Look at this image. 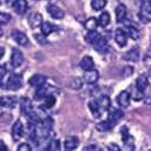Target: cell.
<instances>
[{
  "instance_id": "cell-1",
  "label": "cell",
  "mask_w": 151,
  "mask_h": 151,
  "mask_svg": "<svg viewBox=\"0 0 151 151\" xmlns=\"http://www.w3.org/2000/svg\"><path fill=\"white\" fill-rule=\"evenodd\" d=\"M139 20L143 24L151 21V1L150 0H143L140 2V8L138 13Z\"/></svg>"
},
{
  "instance_id": "cell-2",
  "label": "cell",
  "mask_w": 151,
  "mask_h": 151,
  "mask_svg": "<svg viewBox=\"0 0 151 151\" xmlns=\"http://www.w3.org/2000/svg\"><path fill=\"white\" fill-rule=\"evenodd\" d=\"M22 85V79L20 77V74L17 73H12L6 83V88L11 90V91H18Z\"/></svg>"
},
{
  "instance_id": "cell-3",
  "label": "cell",
  "mask_w": 151,
  "mask_h": 151,
  "mask_svg": "<svg viewBox=\"0 0 151 151\" xmlns=\"http://www.w3.org/2000/svg\"><path fill=\"white\" fill-rule=\"evenodd\" d=\"M12 38H13V40L18 44V45H20V46H27L28 44H29V40H28V37L24 33V32H21V31H19V29H14V31H12Z\"/></svg>"
},
{
  "instance_id": "cell-4",
  "label": "cell",
  "mask_w": 151,
  "mask_h": 151,
  "mask_svg": "<svg viewBox=\"0 0 151 151\" xmlns=\"http://www.w3.org/2000/svg\"><path fill=\"white\" fill-rule=\"evenodd\" d=\"M24 63V54L18 48H13L12 53H11V64L14 68L21 66V64Z\"/></svg>"
},
{
  "instance_id": "cell-5",
  "label": "cell",
  "mask_w": 151,
  "mask_h": 151,
  "mask_svg": "<svg viewBox=\"0 0 151 151\" xmlns=\"http://www.w3.org/2000/svg\"><path fill=\"white\" fill-rule=\"evenodd\" d=\"M22 134H24V125H22L21 120L18 119V120H15V123L12 126V138H13V140L18 142L22 137Z\"/></svg>"
},
{
  "instance_id": "cell-6",
  "label": "cell",
  "mask_w": 151,
  "mask_h": 151,
  "mask_svg": "<svg viewBox=\"0 0 151 151\" xmlns=\"http://www.w3.org/2000/svg\"><path fill=\"white\" fill-rule=\"evenodd\" d=\"M46 9H47L48 14L52 18H54V19H63L64 15H65L64 11L60 7H58L57 5H54V4H48L47 7H46Z\"/></svg>"
},
{
  "instance_id": "cell-7",
  "label": "cell",
  "mask_w": 151,
  "mask_h": 151,
  "mask_svg": "<svg viewBox=\"0 0 151 151\" xmlns=\"http://www.w3.org/2000/svg\"><path fill=\"white\" fill-rule=\"evenodd\" d=\"M99 79V72L94 68H91V70H87L85 71L84 73V81L87 83L88 85H92L94 83H97Z\"/></svg>"
},
{
  "instance_id": "cell-8",
  "label": "cell",
  "mask_w": 151,
  "mask_h": 151,
  "mask_svg": "<svg viewBox=\"0 0 151 151\" xmlns=\"http://www.w3.org/2000/svg\"><path fill=\"white\" fill-rule=\"evenodd\" d=\"M139 47H132L131 50H129L126 53L123 54V59L126 61H131V63H136L139 60Z\"/></svg>"
},
{
  "instance_id": "cell-9",
  "label": "cell",
  "mask_w": 151,
  "mask_h": 151,
  "mask_svg": "<svg viewBox=\"0 0 151 151\" xmlns=\"http://www.w3.org/2000/svg\"><path fill=\"white\" fill-rule=\"evenodd\" d=\"M46 81H47L46 76H44V74H39V73L33 74V76L28 79V84H29V86H32V87L41 86V85L46 84Z\"/></svg>"
},
{
  "instance_id": "cell-10",
  "label": "cell",
  "mask_w": 151,
  "mask_h": 151,
  "mask_svg": "<svg viewBox=\"0 0 151 151\" xmlns=\"http://www.w3.org/2000/svg\"><path fill=\"white\" fill-rule=\"evenodd\" d=\"M92 45H93L94 50H96L97 52H99V53H104V52H106L107 48H109V46H107V40H106L104 37H101V35H99Z\"/></svg>"
},
{
  "instance_id": "cell-11",
  "label": "cell",
  "mask_w": 151,
  "mask_h": 151,
  "mask_svg": "<svg viewBox=\"0 0 151 151\" xmlns=\"http://www.w3.org/2000/svg\"><path fill=\"white\" fill-rule=\"evenodd\" d=\"M130 99H131L130 92L129 91H122L117 96V104L120 107H127L130 105Z\"/></svg>"
},
{
  "instance_id": "cell-12",
  "label": "cell",
  "mask_w": 151,
  "mask_h": 151,
  "mask_svg": "<svg viewBox=\"0 0 151 151\" xmlns=\"http://www.w3.org/2000/svg\"><path fill=\"white\" fill-rule=\"evenodd\" d=\"M20 110H21V113L25 114L26 117L31 116L33 113V106H32V103L28 98H22L21 101H20Z\"/></svg>"
},
{
  "instance_id": "cell-13",
  "label": "cell",
  "mask_w": 151,
  "mask_h": 151,
  "mask_svg": "<svg viewBox=\"0 0 151 151\" xmlns=\"http://www.w3.org/2000/svg\"><path fill=\"white\" fill-rule=\"evenodd\" d=\"M114 40L118 44V46L124 47L127 42V35H126L125 31L122 29V28H117L116 32H114Z\"/></svg>"
},
{
  "instance_id": "cell-14",
  "label": "cell",
  "mask_w": 151,
  "mask_h": 151,
  "mask_svg": "<svg viewBox=\"0 0 151 151\" xmlns=\"http://www.w3.org/2000/svg\"><path fill=\"white\" fill-rule=\"evenodd\" d=\"M78 145H79V139L76 136H68L64 140V149L67 150V151L77 149Z\"/></svg>"
},
{
  "instance_id": "cell-15",
  "label": "cell",
  "mask_w": 151,
  "mask_h": 151,
  "mask_svg": "<svg viewBox=\"0 0 151 151\" xmlns=\"http://www.w3.org/2000/svg\"><path fill=\"white\" fill-rule=\"evenodd\" d=\"M123 116H124V113H123L122 110H119V109H114V110H111V111L109 112L107 120L114 126V124L118 123V120H120V119L123 118Z\"/></svg>"
},
{
  "instance_id": "cell-16",
  "label": "cell",
  "mask_w": 151,
  "mask_h": 151,
  "mask_svg": "<svg viewBox=\"0 0 151 151\" xmlns=\"http://www.w3.org/2000/svg\"><path fill=\"white\" fill-rule=\"evenodd\" d=\"M13 7H14V11L17 14L22 15L28 8V2H27V0H15L13 4Z\"/></svg>"
},
{
  "instance_id": "cell-17",
  "label": "cell",
  "mask_w": 151,
  "mask_h": 151,
  "mask_svg": "<svg viewBox=\"0 0 151 151\" xmlns=\"http://www.w3.org/2000/svg\"><path fill=\"white\" fill-rule=\"evenodd\" d=\"M126 15H127L126 6L124 4H119L116 7V19H117V22H123L126 19Z\"/></svg>"
},
{
  "instance_id": "cell-18",
  "label": "cell",
  "mask_w": 151,
  "mask_h": 151,
  "mask_svg": "<svg viewBox=\"0 0 151 151\" xmlns=\"http://www.w3.org/2000/svg\"><path fill=\"white\" fill-rule=\"evenodd\" d=\"M125 33H126L127 37H130V38L133 39V40H137V39H139V37H140L139 29H137L134 26H132V25L129 24V22H125Z\"/></svg>"
},
{
  "instance_id": "cell-19",
  "label": "cell",
  "mask_w": 151,
  "mask_h": 151,
  "mask_svg": "<svg viewBox=\"0 0 151 151\" xmlns=\"http://www.w3.org/2000/svg\"><path fill=\"white\" fill-rule=\"evenodd\" d=\"M17 104V99L11 96H4L0 97V105L5 109H13Z\"/></svg>"
},
{
  "instance_id": "cell-20",
  "label": "cell",
  "mask_w": 151,
  "mask_h": 151,
  "mask_svg": "<svg viewBox=\"0 0 151 151\" xmlns=\"http://www.w3.org/2000/svg\"><path fill=\"white\" fill-rule=\"evenodd\" d=\"M42 15L40 13H32L28 18V22L31 25V27L33 28H37V27H40V25L42 24Z\"/></svg>"
},
{
  "instance_id": "cell-21",
  "label": "cell",
  "mask_w": 151,
  "mask_h": 151,
  "mask_svg": "<svg viewBox=\"0 0 151 151\" xmlns=\"http://www.w3.org/2000/svg\"><path fill=\"white\" fill-rule=\"evenodd\" d=\"M80 67L84 70V71H87V70H91V68H94V60L91 55H85L81 58L80 60Z\"/></svg>"
},
{
  "instance_id": "cell-22",
  "label": "cell",
  "mask_w": 151,
  "mask_h": 151,
  "mask_svg": "<svg viewBox=\"0 0 151 151\" xmlns=\"http://www.w3.org/2000/svg\"><path fill=\"white\" fill-rule=\"evenodd\" d=\"M35 93H34V99L35 100H42L47 94H48V88H47V85L44 84L41 86H38L35 87Z\"/></svg>"
},
{
  "instance_id": "cell-23",
  "label": "cell",
  "mask_w": 151,
  "mask_h": 151,
  "mask_svg": "<svg viewBox=\"0 0 151 151\" xmlns=\"http://www.w3.org/2000/svg\"><path fill=\"white\" fill-rule=\"evenodd\" d=\"M147 85H149L147 77H146V76H144V74H140V76L137 78V80H136V87H137L139 91L144 92V91L146 90Z\"/></svg>"
},
{
  "instance_id": "cell-24",
  "label": "cell",
  "mask_w": 151,
  "mask_h": 151,
  "mask_svg": "<svg viewBox=\"0 0 151 151\" xmlns=\"http://www.w3.org/2000/svg\"><path fill=\"white\" fill-rule=\"evenodd\" d=\"M40 29H41V33L47 37L48 34H51V33H53L54 31H57V26L52 25L51 22L42 21V24L40 25Z\"/></svg>"
},
{
  "instance_id": "cell-25",
  "label": "cell",
  "mask_w": 151,
  "mask_h": 151,
  "mask_svg": "<svg viewBox=\"0 0 151 151\" xmlns=\"http://www.w3.org/2000/svg\"><path fill=\"white\" fill-rule=\"evenodd\" d=\"M97 101L99 104L100 111H107L110 109V106H111V100H110V98L107 96H101L99 98V100H97Z\"/></svg>"
},
{
  "instance_id": "cell-26",
  "label": "cell",
  "mask_w": 151,
  "mask_h": 151,
  "mask_svg": "<svg viewBox=\"0 0 151 151\" xmlns=\"http://www.w3.org/2000/svg\"><path fill=\"white\" fill-rule=\"evenodd\" d=\"M84 27L87 29V31H93L98 27V19L91 17L88 19H86V21L84 22Z\"/></svg>"
},
{
  "instance_id": "cell-27",
  "label": "cell",
  "mask_w": 151,
  "mask_h": 151,
  "mask_svg": "<svg viewBox=\"0 0 151 151\" xmlns=\"http://www.w3.org/2000/svg\"><path fill=\"white\" fill-rule=\"evenodd\" d=\"M112 127H113V125H112L109 120H103V122L98 123L97 126H96V129H97L99 132H107V131H110Z\"/></svg>"
},
{
  "instance_id": "cell-28",
  "label": "cell",
  "mask_w": 151,
  "mask_h": 151,
  "mask_svg": "<svg viewBox=\"0 0 151 151\" xmlns=\"http://www.w3.org/2000/svg\"><path fill=\"white\" fill-rule=\"evenodd\" d=\"M111 21V18H110V14L107 12H103L98 19V25H100L101 27H106Z\"/></svg>"
},
{
  "instance_id": "cell-29",
  "label": "cell",
  "mask_w": 151,
  "mask_h": 151,
  "mask_svg": "<svg viewBox=\"0 0 151 151\" xmlns=\"http://www.w3.org/2000/svg\"><path fill=\"white\" fill-rule=\"evenodd\" d=\"M68 87L70 88H73V90H79L83 87V80L78 77H74L72 78L70 81H68Z\"/></svg>"
},
{
  "instance_id": "cell-30",
  "label": "cell",
  "mask_w": 151,
  "mask_h": 151,
  "mask_svg": "<svg viewBox=\"0 0 151 151\" xmlns=\"http://www.w3.org/2000/svg\"><path fill=\"white\" fill-rule=\"evenodd\" d=\"M88 109L91 110V112L94 114V117H98L100 116V109H99V104L96 99L88 101Z\"/></svg>"
},
{
  "instance_id": "cell-31",
  "label": "cell",
  "mask_w": 151,
  "mask_h": 151,
  "mask_svg": "<svg viewBox=\"0 0 151 151\" xmlns=\"http://www.w3.org/2000/svg\"><path fill=\"white\" fill-rule=\"evenodd\" d=\"M106 6V0H92L91 1V7L94 11H101Z\"/></svg>"
},
{
  "instance_id": "cell-32",
  "label": "cell",
  "mask_w": 151,
  "mask_h": 151,
  "mask_svg": "<svg viewBox=\"0 0 151 151\" xmlns=\"http://www.w3.org/2000/svg\"><path fill=\"white\" fill-rule=\"evenodd\" d=\"M99 37V34H98V32L96 31V29H93V31H88L87 32V34L85 35V39H86V41L88 42V44H93L94 41H96V39Z\"/></svg>"
},
{
  "instance_id": "cell-33",
  "label": "cell",
  "mask_w": 151,
  "mask_h": 151,
  "mask_svg": "<svg viewBox=\"0 0 151 151\" xmlns=\"http://www.w3.org/2000/svg\"><path fill=\"white\" fill-rule=\"evenodd\" d=\"M54 104H55V97H54L53 94H47V96L44 98V105H45L46 107L51 109V107L54 106Z\"/></svg>"
},
{
  "instance_id": "cell-34",
  "label": "cell",
  "mask_w": 151,
  "mask_h": 151,
  "mask_svg": "<svg viewBox=\"0 0 151 151\" xmlns=\"http://www.w3.org/2000/svg\"><path fill=\"white\" fill-rule=\"evenodd\" d=\"M11 19H12L11 14H8V13H4V12L0 13V25H6V24H8Z\"/></svg>"
},
{
  "instance_id": "cell-35",
  "label": "cell",
  "mask_w": 151,
  "mask_h": 151,
  "mask_svg": "<svg viewBox=\"0 0 151 151\" xmlns=\"http://www.w3.org/2000/svg\"><path fill=\"white\" fill-rule=\"evenodd\" d=\"M130 94H131V93H130ZM143 96H144V92L139 91L137 87L133 88V92H132V94H131V97H132L134 100H142V99H143Z\"/></svg>"
},
{
  "instance_id": "cell-36",
  "label": "cell",
  "mask_w": 151,
  "mask_h": 151,
  "mask_svg": "<svg viewBox=\"0 0 151 151\" xmlns=\"http://www.w3.org/2000/svg\"><path fill=\"white\" fill-rule=\"evenodd\" d=\"M34 38H35V40H37L39 44H41V45H45V44H47V39H46V35H44L42 33H35V34H34Z\"/></svg>"
},
{
  "instance_id": "cell-37",
  "label": "cell",
  "mask_w": 151,
  "mask_h": 151,
  "mask_svg": "<svg viewBox=\"0 0 151 151\" xmlns=\"http://www.w3.org/2000/svg\"><path fill=\"white\" fill-rule=\"evenodd\" d=\"M60 147V143H59V140H51L50 143H48V146H46L45 149L46 150H58Z\"/></svg>"
},
{
  "instance_id": "cell-38",
  "label": "cell",
  "mask_w": 151,
  "mask_h": 151,
  "mask_svg": "<svg viewBox=\"0 0 151 151\" xmlns=\"http://www.w3.org/2000/svg\"><path fill=\"white\" fill-rule=\"evenodd\" d=\"M120 133H122V139H123V142L125 143V142L130 138V134H129V130H127V127H126V126H123V127L120 129Z\"/></svg>"
},
{
  "instance_id": "cell-39",
  "label": "cell",
  "mask_w": 151,
  "mask_h": 151,
  "mask_svg": "<svg viewBox=\"0 0 151 151\" xmlns=\"http://www.w3.org/2000/svg\"><path fill=\"white\" fill-rule=\"evenodd\" d=\"M31 150H32V147L27 143H22L18 146V151H31Z\"/></svg>"
},
{
  "instance_id": "cell-40",
  "label": "cell",
  "mask_w": 151,
  "mask_h": 151,
  "mask_svg": "<svg viewBox=\"0 0 151 151\" xmlns=\"http://www.w3.org/2000/svg\"><path fill=\"white\" fill-rule=\"evenodd\" d=\"M132 72H133V70H132V67H130V66H126V67H124V70H123V77L125 78V77H129V76H131L132 74Z\"/></svg>"
},
{
  "instance_id": "cell-41",
  "label": "cell",
  "mask_w": 151,
  "mask_h": 151,
  "mask_svg": "<svg viewBox=\"0 0 151 151\" xmlns=\"http://www.w3.org/2000/svg\"><path fill=\"white\" fill-rule=\"evenodd\" d=\"M7 73V68H6V65H0V83L2 81L4 77L6 76Z\"/></svg>"
},
{
  "instance_id": "cell-42",
  "label": "cell",
  "mask_w": 151,
  "mask_h": 151,
  "mask_svg": "<svg viewBox=\"0 0 151 151\" xmlns=\"http://www.w3.org/2000/svg\"><path fill=\"white\" fill-rule=\"evenodd\" d=\"M84 150L85 151H93V150H99V147L97 146V145H93V144H91V145H87V146H85L84 147Z\"/></svg>"
},
{
  "instance_id": "cell-43",
  "label": "cell",
  "mask_w": 151,
  "mask_h": 151,
  "mask_svg": "<svg viewBox=\"0 0 151 151\" xmlns=\"http://www.w3.org/2000/svg\"><path fill=\"white\" fill-rule=\"evenodd\" d=\"M107 150H113V151H119L120 150V147L118 146V145H116L114 143H111L109 146H107Z\"/></svg>"
},
{
  "instance_id": "cell-44",
  "label": "cell",
  "mask_w": 151,
  "mask_h": 151,
  "mask_svg": "<svg viewBox=\"0 0 151 151\" xmlns=\"http://www.w3.org/2000/svg\"><path fill=\"white\" fill-rule=\"evenodd\" d=\"M5 150H7V146L5 145L2 140H0V151H5Z\"/></svg>"
},
{
  "instance_id": "cell-45",
  "label": "cell",
  "mask_w": 151,
  "mask_h": 151,
  "mask_svg": "<svg viewBox=\"0 0 151 151\" xmlns=\"http://www.w3.org/2000/svg\"><path fill=\"white\" fill-rule=\"evenodd\" d=\"M4 54H5V48L0 46V60H1V58L4 57Z\"/></svg>"
},
{
  "instance_id": "cell-46",
  "label": "cell",
  "mask_w": 151,
  "mask_h": 151,
  "mask_svg": "<svg viewBox=\"0 0 151 151\" xmlns=\"http://www.w3.org/2000/svg\"><path fill=\"white\" fill-rule=\"evenodd\" d=\"M147 80H149V83L151 84V67H150V70H149V72H147Z\"/></svg>"
},
{
  "instance_id": "cell-47",
  "label": "cell",
  "mask_w": 151,
  "mask_h": 151,
  "mask_svg": "<svg viewBox=\"0 0 151 151\" xmlns=\"http://www.w3.org/2000/svg\"><path fill=\"white\" fill-rule=\"evenodd\" d=\"M5 1H6V4H7V5H13L15 0H5Z\"/></svg>"
},
{
  "instance_id": "cell-48",
  "label": "cell",
  "mask_w": 151,
  "mask_h": 151,
  "mask_svg": "<svg viewBox=\"0 0 151 151\" xmlns=\"http://www.w3.org/2000/svg\"><path fill=\"white\" fill-rule=\"evenodd\" d=\"M2 34H4V31H2V28H1V26H0V38L2 37Z\"/></svg>"
},
{
  "instance_id": "cell-49",
  "label": "cell",
  "mask_w": 151,
  "mask_h": 151,
  "mask_svg": "<svg viewBox=\"0 0 151 151\" xmlns=\"http://www.w3.org/2000/svg\"><path fill=\"white\" fill-rule=\"evenodd\" d=\"M134 1H136V2H142L143 0H134Z\"/></svg>"
},
{
  "instance_id": "cell-50",
  "label": "cell",
  "mask_w": 151,
  "mask_h": 151,
  "mask_svg": "<svg viewBox=\"0 0 151 151\" xmlns=\"http://www.w3.org/2000/svg\"><path fill=\"white\" fill-rule=\"evenodd\" d=\"M0 4H1V1H0Z\"/></svg>"
}]
</instances>
